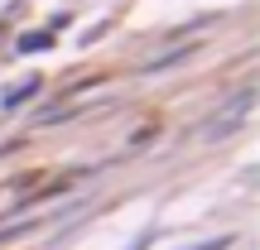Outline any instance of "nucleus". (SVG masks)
<instances>
[{
    "instance_id": "nucleus-1",
    "label": "nucleus",
    "mask_w": 260,
    "mask_h": 250,
    "mask_svg": "<svg viewBox=\"0 0 260 250\" xmlns=\"http://www.w3.org/2000/svg\"><path fill=\"white\" fill-rule=\"evenodd\" d=\"M34 92H39V77H29V82H19V87H10V92H5V106H19L24 96H34Z\"/></svg>"
},
{
    "instance_id": "nucleus-2",
    "label": "nucleus",
    "mask_w": 260,
    "mask_h": 250,
    "mask_svg": "<svg viewBox=\"0 0 260 250\" xmlns=\"http://www.w3.org/2000/svg\"><path fill=\"white\" fill-rule=\"evenodd\" d=\"M19 48H24V53H29V48H48V34H34V39H24Z\"/></svg>"
},
{
    "instance_id": "nucleus-3",
    "label": "nucleus",
    "mask_w": 260,
    "mask_h": 250,
    "mask_svg": "<svg viewBox=\"0 0 260 250\" xmlns=\"http://www.w3.org/2000/svg\"><path fill=\"white\" fill-rule=\"evenodd\" d=\"M188 250H226V241H203V245H188Z\"/></svg>"
}]
</instances>
